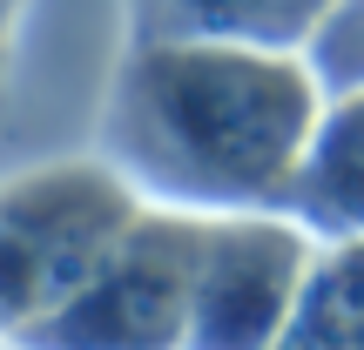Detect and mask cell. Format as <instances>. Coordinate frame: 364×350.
Masks as SVG:
<instances>
[{"mask_svg":"<svg viewBox=\"0 0 364 350\" xmlns=\"http://www.w3.org/2000/svg\"><path fill=\"white\" fill-rule=\"evenodd\" d=\"M324 102L331 88L311 54L135 40L108 75L95 155L142 202L196 216H284Z\"/></svg>","mask_w":364,"mask_h":350,"instance_id":"cell-1","label":"cell"},{"mask_svg":"<svg viewBox=\"0 0 364 350\" xmlns=\"http://www.w3.org/2000/svg\"><path fill=\"white\" fill-rule=\"evenodd\" d=\"M216 222L223 216L142 202L135 222L122 229V243L95 263L88 283L54 317L21 330L14 344L27 350H182Z\"/></svg>","mask_w":364,"mask_h":350,"instance_id":"cell-2","label":"cell"},{"mask_svg":"<svg viewBox=\"0 0 364 350\" xmlns=\"http://www.w3.org/2000/svg\"><path fill=\"white\" fill-rule=\"evenodd\" d=\"M142 195L102 155L0 182V344L54 317L122 243Z\"/></svg>","mask_w":364,"mask_h":350,"instance_id":"cell-3","label":"cell"},{"mask_svg":"<svg viewBox=\"0 0 364 350\" xmlns=\"http://www.w3.org/2000/svg\"><path fill=\"white\" fill-rule=\"evenodd\" d=\"M317 249L324 243L297 216H223L182 350H277L317 270Z\"/></svg>","mask_w":364,"mask_h":350,"instance_id":"cell-4","label":"cell"},{"mask_svg":"<svg viewBox=\"0 0 364 350\" xmlns=\"http://www.w3.org/2000/svg\"><path fill=\"white\" fill-rule=\"evenodd\" d=\"M344 0H122V48L135 40H230L311 54Z\"/></svg>","mask_w":364,"mask_h":350,"instance_id":"cell-5","label":"cell"},{"mask_svg":"<svg viewBox=\"0 0 364 350\" xmlns=\"http://www.w3.org/2000/svg\"><path fill=\"white\" fill-rule=\"evenodd\" d=\"M317 243H351L364 236V81L331 88L324 121L311 135L304 175L290 189V209Z\"/></svg>","mask_w":364,"mask_h":350,"instance_id":"cell-6","label":"cell"},{"mask_svg":"<svg viewBox=\"0 0 364 350\" xmlns=\"http://www.w3.org/2000/svg\"><path fill=\"white\" fill-rule=\"evenodd\" d=\"M277 350H364V236L324 243Z\"/></svg>","mask_w":364,"mask_h":350,"instance_id":"cell-7","label":"cell"},{"mask_svg":"<svg viewBox=\"0 0 364 350\" xmlns=\"http://www.w3.org/2000/svg\"><path fill=\"white\" fill-rule=\"evenodd\" d=\"M311 61H317V75H324V88L364 81V0H344V7L331 13V27L311 48Z\"/></svg>","mask_w":364,"mask_h":350,"instance_id":"cell-8","label":"cell"},{"mask_svg":"<svg viewBox=\"0 0 364 350\" xmlns=\"http://www.w3.org/2000/svg\"><path fill=\"white\" fill-rule=\"evenodd\" d=\"M27 7H34V0H0V102H7L14 61H21V27H27Z\"/></svg>","mask_w":364,"mask_h":350,"instance_id":"cell-9","label":"cell"},{"mask_svg":"<svg viewBox=\"0 0 364 350\" xmlns=\"http://www.w3.org/2000/svg\"><path fill=\"white\" fill-rule=\"evenodd\" d=\"M0 350H27V344H0Z\"/></svg>","mask_w":364,"mask_h":350,"instance_id":"cell-10","label":"cell"}]
</instances>
